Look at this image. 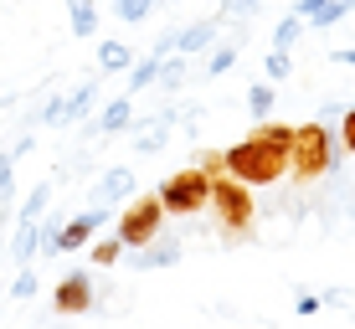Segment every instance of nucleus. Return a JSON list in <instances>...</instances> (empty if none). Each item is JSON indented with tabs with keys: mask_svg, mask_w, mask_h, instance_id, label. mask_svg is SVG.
Returning a JSON list of instances; mask_svg holds the SVG:
<instances>
[{
	"mask_svg": "<svg viewBox=\"0 0 355 329\" xmlns=\"http://www.w3.org/2000/svg\"><path fill=\"white\" fill-rule=\"evenodd\" d=\"M46 201H52V180H42V186L26 196V206H21V222H36V216L46 211Z\"/></svg>",
	"mask_w": 355,
	"mask_h": 329,
	"instance_id": "obj_17",
	"label": "nucleus"
},
{
	"mask_svg": "<svg viewBox=\"0 0 355 329\" xmlns=\"http://www.w3.org/2000/svg\"><path fill=\"white\" fill-rule=\"evenodd\" d=\"M93 93H98V82H83V88L72 93V98H52V103L42 108V124H52V129H62V124H78V118L93 108Z\"/></svg>",
	"mask_w": 355,
	"mask_h": 329,
	"instance_id": "obj_7",
	"label": "nucleus"
},
{
	"mask_svg": "<svg viewBox=\"0 0 355 329\" xmlns=\"http://www.w3.org/2000/svg\"><path fill=\"white\" fill-rule=\"evenodd\" d=\"M340 139H345V150L355 154V108H345V129H340Z\"/></svg>",
	"mask_w": 355,
	"mask_h": 329,
	"instance_id": "obj_31",
	"label": "nucleus"
},
{
	"mask_svg": "<svg viewBox=\"0 0 355 329\" xmlns=\"http://www.w3.org/2000/svg\"><path fill=\"white\" fill-rule=\"evenodd\" d=\"M329 165H335V139H329V129L324 124H299L293 139H288V175L299 180V186H309Z\"/></svg>",
	"mask_w": 355,
	"mask_h": 329,
	"instance_id": "obj_2",
	"label": "nucleus"
},
{
	"mask_svg": "<svg viewBox=\"0 0 355 329\" xmlns=\"http://www.w3.org/2000/svg\"><path fill=\"white\" fill-rule=\"evenodd\" d=\"M160 222H165V206L160 196H139L124 206V216H119V242L124 247H144V242L160 237Z\"/></svg>",
	"mask_w": 355,
	"mask_h": 329,
	"instance_id": "obj_5",
	"label": "nucleus"
},
{
	"mask_svg": "<svg viewBox=\"0 0 355 329\" xmlns=\"http://www.w3.org/2000/svg\"><path fill=\"white\" fill-rule=\"evenodd\" d=\"M211 36H216V21H196V26H186V31H170L165 42H170V52L191 57V52H201V46H211Z\"/></svg>",
	"mask_w": 355,
	"mask_h": 329,
	"instance_id": "obj_9",
	"label": "nucleus"
},
{
	"mask_svg": "<svg viewBox=\"0 0 355 329\" xmlns=\"http://www.w3.org/2000/svg\"><path fill=\"white\" fill-rule=\"evenodd\" d=\"M288 139H293V129L263 118L248 139H237L232 150H222L227 154V175L242 180V186H273V180H284L288 175Z\"/></svg>",
	"mask_w": 355,
	"mask_h": 329,
	"instance_id": "obj_1",
	"label": "nucleus"
},
{
	"mask_svg": "<svg viewBox=\"0 0 355 329\" xmlns=\"http://www.w3.org/2000/svg\"><path fill=\"white\" fill-rule=\"evenodd\" d=\"M129 124H134V98H114L103 114H98V134H119Z\"/></svg>",
	"mask_w": 355,
	"mask_h": 329,
	"instance_id": "obj_12",
	"label": "nucleus"
},
{
	"mask_svg": "<svg viewBox=\"0 0 355 329\" xmlns=\"http://www.w3.org/2000/svg\"><path fill=\"white\" fill-rule=\"evenodd\" d=\"M350 10H355V0H329V6L320 10V16L309 21V26H314V31H324V26H335V21H345Z\"/></svg>",
	"mask_w": 355,
	"mask_h": 329,
	"instance_id": "obj_16",
	"label": "nucleus"
},
{
	"mask_svg": "<svg viewBox=\"0 0 355 329\" xmlns=\"http://www.w3.org/2000/svg\"><path fill=\"white\" fill-rule=\"evenodd\" d=\"M10 252H16V263H31L36 252H42V226H36V222H21V226H16V242H10Z\"/></svg>",
	"mask_w": 355,
	"mask_h": 329,
	"instance_id": "obj_13",
	"label": "nucleus"
},
{
	"mask_svg": "<svg viewBox=\"0 0 355 329\" xmlns=\"http://www.w3.org/2000/svg\"><path fill=\"white\" fill-rule=\"evenodd\" d=\"M129 62H134V52L124 42H103V46H98V67H103V72H124Z\"/></svg>",
	"mask_w": 355,
	"mask_h": 329,
	"instance_id": "obj_14",
	"label": "nucleus"
},
{
	"mask_svg": "<svg viewBox=\"0 0 355 329\" xmlns=\"http://www.w3.org/2000/svg\"><path fill=\"white\" fill-rule=\"evenodd\" d=\"M10 294H16V299H31L36 294V273H31V267H21V273H16V288H10Z\"/></svg>",
	"mask_w": 355,
	"mask_h": 329,
	"instance_id": "obj_28",
	"label": "nucleus"
},
{
	"mask_svg": "<svg viewBox=\"0 0 355 329\" xmlns=\"http://www.w3.org/2000/svg\"><path fill=\"white\" fill-rule=\"evenodd\" d=\"M134 190H139V180H134V170L129 165H114V170H103L98 175V186H93V206H119V201H134Z\"/></svg>",
	"mask_w": 355,
	"mask_h": 329,
	"instance_id": "obj_6",
	"label": "nucleus"
},
{
	"mask_svg": "<svg viewBox=\"0 0 355 329\" xmlns=\"http://www.w3.org/2000/svg\"><path fill=\"white\" fill-rule=\"evenodd\" d=\"M119 258H124V242H119V237H108V242H93V263H98V267H114Z\"/></svg>",
	"mask_w": 355,
	"mask_h": 329,
	"instance_id": "obj_20",
	"label": "nucleus"
},
{
	"mask_svg": "<svg viewBox=\"0 0 355 329\" xmlns=\"http://www.w3.org/2000/svg\"><path fill=\"white\" fill-rule=\"evenodd\" d=\"M299 31H304V21H299V16L278 21V31H273V52H288V46L299 42Z\"/></svg>",
	"mask_w": 355,
	"mask_h": 329,
	"instance_id": "obj_19",
	"label": "nucleus"
},
{
	"mask_svg": "<svg viewBox=\"0 0 355 329\" xmlns=\"http://www.w3.org/2000/svg\"><path fill=\"white\" fill-rule=\"evenodd\" d=\"M211 206H216V222H222L227 237H248L252 231V190L242 186V180H211Z\"/></svg>",
	"mask_w": 355,
	"mask_h": 329,
	"instance_id": "obj_3",
	"label": "nucleus"
},
{
	"mask_svg": "<svg viewBox=\"0 0 355 329\" xmlns=\"http://www.w3.org/2000/svg\"><path fill=\"white\" fill-rule=\"evenodd\" d=\"M10 165H16V154L6 150V154H0V201L10 196Z\"/></svg>",
	"mask_w": 355,
	"mask_h": 329,
	"instance_id": "obj_30",
	"label": "nucleus"
},
{
	"mask_svg": "<svg viewBox=\"0 0 355 329\" xmlns=\"http://www.w3.org/2000/svg\"><path fill=\"white\" fill-rule=\"evenodd\" d=\"M324 6H329V0H293V16H299V21H314Z\"/></svg>",
	"mask_w": 355,
	"mask_h": 329,
	"instance_id": "obj_29",
	"label": "nucleus"
},
{
	"mask_svg": "<svg viewBox=\"0 0 355 329\" xmlns=\"http://www.w3.org/2000/svg\"><path fill=\"white\" fill-rule=\"evenodd\" d=\"M160 82L165 88H180L186 82V57H160Z\"/></svg>",
	"mask_w": 355,
	"mask_h": 329,
	"instance_id": "obj_22",
	"label": "nucleus"
},
{
	"mask_svg": "<svg viewBox=\"0 0 355 329\" xmlns=\"http://www.w3.org/2000/svg\"><path fill=\"white\" fill-rule=\"evenodd\" d=\"M155 78H160V57H150V62H139V67H134V72H129V88L139 93V88H150Z\"/></svg>",
	"mask_w": 355,
	"mask_h": 329,
	"instance_id": "obj_24",
	"label": "nucleus"
},
{
	"mask_svg": "<svg viewBox=\"0 0 355 329\" xmlns=\"http://www.w3.org/2000/svg\"><path fill=\"white\" fill-rule=\"evenodd\" d=\"M160 196L165 211H175V216H191V211H201V206H211V180L201 175V170H175V175H165V186L155 190Z\"/></svg>",
	"mask_w": 355,
	"mask_h": 329,
	"instance_id": "obj_4",
	"label": "nucleus"
},
{
	"mask_svg": "<svg viewBox=\"0 0 355 329\" xmlns=\"http://www.w3.org/2000/svg\"><path fill=\"white\" fill-rule=\"evenodd\" d=\"M67 16H72V36H93V31H98L93 0H67Z\"/></svg>",
	"mask_w": 355,
	"mask_h": 329,
	"instance_id": "obj_15",
	"label": "nucleus"
},
{
	"mask_svg": "<svg viewBox=\"0 0 355 329\" xmlns=\"http://www.w3.org/2000/svg\"><path fill=\"white\" fill-rule=\"evenodd\" d=\"M263 72H268V78H288V72H293V62H288V52H268V62H263Z\"/></svg>",
	"mask_w": 355,
	"mask_h": 329,
	"instance_id": "obj_25",
	"label": "nucleus"
},
{
	"mask_svg": "<svg viewBox=\"0 0 355 329\" xmlns=\"http://www.w3.org/2000/svg\"><path fill=\"white\" fill-rule=\"evenodd\" d=\"M180 263V242H144L139 252H134V267L139 273H155V267H170Z\"/></svg>",
	"mask_w": 355,
	"mask_h": 329,
	"instance_id": "obj_10",
	"label": "nucleus"
},
{
	"mask_svg": "<svg viewBox=\"0 0 355 329\" xmlns=\"http://www.w3.org/2000/svg\"><path fill=\"white\" fill-rule=\"evenodd\" d=\"M263 0H222V16H258Z\"/></svg>",
	"mask_w": 355,
	"mask_h": 329,
	"instance_id": "obj_27",
	"label": "nucleus"
},
{
	"mask_svg": "<svg viewBox=\"0 0 355 329\" xmlns=\"http://www.w3.org/2000/svg\"><path fill=\"white\" fill-rule=\"evenodd\" d=\"M248 108H252V118H263L273 114V88H268V82H252V93H248Z\"/></svg>",
	"mask_w": 355,
	"mask_h": 329,
	"instance_id": "obj_18",
	"label": "nucleus"
},
{
	"mask_svg": "<svg viewBox=\"0 0 355 329\" xmlns=\"http://www.w3.org/2000/svg\"><path fill=\"white\" fill-rule=\"evenodd\" d=\"M57 314H88L93 309V283H88V273H67L62 283H57Z\"/></svg>",
	"mask_w": 355,
	"mask_h": 329,
	"instance_id": "obj_8",
	"label": "nucleus"
},
{
	"mask_svg": "<svg viewBox=\"0 0 355 329\" xmlns=\"http://www.w3.org/2000/svg\"><path fill=\"white\" fill-rule=\"evenodd\" d=\"M155 10V0H114V16L119 21H144Z\"/></svg>",
	"mask_w": 355,
	"mask_h": 329,
	"instance_id": "obj_21",
	"label": "nucleus"
},
{
	"mask_svg": "<svg viewBox=\"0 0 355 329\" xmlns=\"http://www.w3.org/2000/svg\"><path fill=\"white\" fill-rule=\"evenodd\" d=\"M170 124H175V114H155V118H144V129H139V154H155V150H165V139H170Z\"/></svg>",
	"mask_w": 355,
	"mask_h": 329,
	"instance_id": "obj_11",
	"label": "nucleus"
},
{
	"mask_svg": "<svg viewBox=\"0 0 355 329\" xmlns=\"http://www.w3.org/2000/svg\"><path fill=\"white\" fill-rule=\"evenodd\" d=\"M232 62H237V42H227L222 52H211V72H216V78H222V72H227Z\"/></svg>",
	"mask_w": 355,
	"mask_h": 329,
	"instance_id": "obj_26",
	"label": "nucleus"
},
{
	"mask_svg": "<svg viewBox=\"0 0 355 329\" xmlns=\"http://www.w3.org/2000/svg\"><path fill=\"white\" fill-rule=\"evenodd\" d=\"M196 170H201L206 180H222V175H227V154H222V150H206L201 160H196Z\"/></svg>",
	"mask_w": 355,
	"mask_h": 329,
	"instance_id": "obj_23",
	"label": "nucleus"
}]
</instances>
